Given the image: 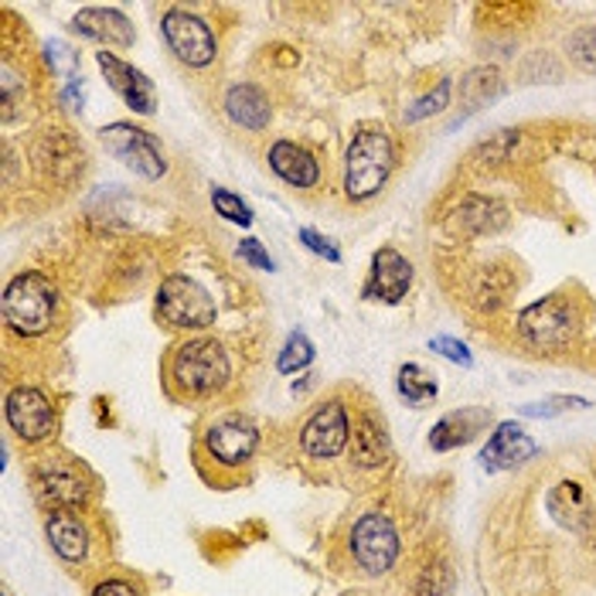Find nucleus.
I'll return each instance as SVG.
<instances>
[{
	"instance_id": "1",
	"label": "nucleus",
	"mask_w": 596,
	"mask_h": 596,
	"mask_svg": "<svg viewBox=\"0 0 596 596\" xmlns=\"http://www.w3.org/2000/svg\"><path fill=\"white\" fill-rule=\"evenodd\" d=\"M232 378V362L215 338H192L174 348L168 362V382L181 399H208L222 392Z\"/></svg>"
},
{
	"instance_id": "2",
	"label": "nucleus",
	"mask_w": 596,
	"mask_h": 596,
	"mask_svg": "<svg viewBox=\"0 0 596 596\" xmlns=\"http://www.w3.org/2000/svg\"><path fill=\"white\" fill-rule=\"evenodd\" d=\"M396 168V150L382 126H365L351 137L344 150V195L351 202H368L386 187Z\"/></svg>"
},
{
	"instance_id": "3",
	"label": "nucleus",
	"mask_w": 596,
	"mask_h": 596,
	"mask_svg": "<svg viewBox=\"0 0 596 596\" xmlns=\"http://www.w3.org/2000/svg\"><path fill=\"white\" fill-rule=\"evenodd\" d=\"M59 311V290L48 277L24 269L4 290V320L8 328L21 338H38L51 331Z\"/></svg>"
},
{
	"instance_id": "4",
	"label": "nucleus",
	"mask_w": 596,
	"mask_h": 596,
	"mask_svg": "<svg viewBox=\"0 0 596 596\" xmlns=\"http://www.w3.org/2000/svg\"><path fill=\"white\" fill-rule=\"evenodd\" d=\"M519 335L538 351H562L580 335V311L569 296H546L519 314Z\"/></svg>"
},
{
	"instance_id": "5",
	"label": "nucleus",
	"mask_w": 596,
	"mask_h": 596,
	"mask_svg": "<svg viewBox=\"0 0 596 596\" xmlns=\"http://www.w3.org/2000/svg\"><path fill=\"white\" fill-rule=\"evenodd\" d=\"M157 317L174 331H205L215 324L219 311L198 280L174 273L157 287Z\"/></svg>"
},
{
	"instance_id": "6",
	"label": "nucleus",
	"mask_w": 596,
	"mask_h": 596,
	"mask_svg": "<svg viewBox=\"0 0 596 596\" xmlns=\"http://www.w3.org/2000/svg\"><path fill=\"white\" fill-rule=\"evenodd\" d=\"M35 495L48 511H62V508H83L89 501V474L86 467L72 457H45L32 471Z\"/></svg>"
},
{
	"instance_id": "7",
	"label": "nucleus",
	"mask_w": 596,
	"mask_h": 596,
	"mask_svg": "<svg viewBox=\"0 0 596 596\" xmlns=\"http://www.w3.org/2000/svg\"><path fill=\"white\" fill-rule=\"evenodd\" d=\"M259 447V429L250 416L242 413H226L211 419L208 429L202 433V453L222 471H239L256 457Z\"/></svg>"
},
{
	"instance_id": "8",
	"label": "nucleus",
	"mask_w": 596,
	"mask_h": 596,
	"mask_svg": "<svg viewBox=\"0 0 596 596\" xmlns=\"http://www.w3.org/2000/svg\"><path fill=\"white\" fill-rule=\"evenodd\" d=\"M160 32H165V41L174 51V59L184 62L187 69H205L219 56V38H215L211 24L187 8H171L160 17Z\"/></svg>"
},
{
	"instance_id": "9",
	"label": "nucleus",
	"mask_w": 596,
	"mask_h": 596,
	"mask_svg": "<svg viewBox=\"0 0 596 596\" xmlns=\"http://www.w3.org/2000/svg\"><path fill=\"white\" fill-rule=\"evenodd\" d=\"M99 141L102 147L110 150L117 160L130 171H137L141 178L147 181H160L168 174V160H165V150L154 141V133L144 130V126H133V123H110L99 130Z\"/></svg>"
},
{
	"instance_id": "10",
	"label": "nucleus",
	"mask_w": 596,
	"mask_h": 596,
	"mask_svg": "<svg viewBox=\"0 0 596 596\" xmlns=\"http://www.w3.org/2000/svg\"><path fill=\"white\" fill-rule=\"evenodd\" d=\"M351 556L365 569L368 576H382L392 569L396 556H399V532L396 525L386 519V514H362L351 528Z\"/></svg>"
},
{
	"instance_id": "11",
	"label": "nucleus",
	"mask_w": 596,
	"mask_h": 596,
	"mask_svg": "<svg viewBox=\"0 0 596 596\" xmlns=\"http://www.w3.org/2000/svg\"><path fill=\"white\" fill-rule=\"evenodd\" d=\"M4 416H8V426L24 443H41L56 433V410H51V399L35 386L11 389L4 399Z\"/></svg>"
},
{
	"instance_id": "12",
	"label": "nucleus",
	"mask_w": 596,
	"mask_h": 596,
	"mask_svg": "<svg viewBox=\"0 0 596 596\" xmlns=\"http://www.w3.org/2000/svg\"><path fill=\"white\" fill-rule=\"evenodd\" d=\"M348 440H351V416L341 399L324 402L301 429V447L314 460H335L338 453H344Z\"/></svg>"
},
{
	"instance_id": "13",
	"label": "nucleus",
	"mask_w": 596,
	"mask_h": 596,
	"mask_svg": "<svg viewBox=\"0 0 596 596\" xmlns=\"http://www.w3.org/2000/svg\"><path fill=\"white\" fill-rule=\"evenodd\" d=\"M96 62L106 75V83H110V89L130 106L133 113H141V117H150L154 113V106H157V89L150 78L137 69V65H130L123 59H117L113 51H96Z\"/></svg>"
},
{
	"instance_id": "14",
	"label": "nucleus",
	"mask_w": 596,
	"mask_h": 596,
	"mask_svg": "<svg viewBox=\"0 0 596 596\" xmlns=\"http://www.w3.org/2000/svg\"><path fill=\"white\" fill-rule=\"evenodd\" d=\"M413 287V263L396 250H378L372 259V273L365 280V301L378 304H399Z\"/></svg>"
},
{
	"instance_id": "15",
	"label": "nucleus",
	"mask_w": 596,
	"mask_h": 596,
	"mask_svg": "<svg viewBox=\"0 0 596 596\" xmlns=\"http://www.w3.org/2000/svg\"><path fill=\"white\" fill-rule=\"evenodd\" d=\"M535 453H538V443L519 423H498L491 440H487L481 450V467L487 474H501V471L525 464V460H532Z\"/></svg>"
},
{
	"instance_id": "16",
	"label": "nucleus",
	"mask_w": 596,
	"mask_h": 596,
	"mask_svg": "<svg viewBox=\"0 0 596 596\" xmlns=\"http://www.w3.org/2000/svg\"><path fill=\"white\" fill-rule=\"evenodd\" d=\"M72 32L83 35L89 41H99V45H110V48H130L137 32H133V24L123 11L117 8H86L72 17Z\"/></svg>"
},
{
	"instance_id": "17",
	"label": "nucleus",
	"mask_w": 596,
	"mask_h": 596,
	"mask_svg": "<svg viewBox=\"0 0 596 596\" xmlns=\"http://www.w3.org/2000/svg\"><path fill=\"white\" fill-rule=\"evenodd\" d=\"M45 535H48V542H51V549L59 552V559H65V562H72V565H75V562H86L93 538H89L86 522L78 519V511H72V508L48 511V519H45Z\"/></svg>"
},
{
	"instance_id": "18",
	"label": "nucleus",
	"mask_w": 596,
	"mask_h": 596,
	"mask_svg": "<svg viewBox=\"0 0 596 596\" xmlns=\"http://www.w3.org/2000/svg\"><path fill=\"white\" fill-rule=\"evenodd\" d=\"M266 160H269V168H273V174L280 181H287L290 187H304L307 192V187H317V181H320L317 157L293 141H277L273 147H269Z\"/></svg>"
},
{
	"instance_id": "19",
	"label": "nucleus",
	"mask_w": 596,
	"mask_h": 596,
	"mask_svg": "<svg viewBox=\"0 0 596 596\" xmlns=\"http://www.w3.org/2000/svg\"><path fill=\"white\" fill-rule=\"evenodd\" d=\"M226 113L235 126L242 130H266L269 126V117H273V110H269V99L259 86L253 83H239L226 93Z\"/></svg>"
},
{
	"instance_id": "20",
	"label": "nucleus",
	"mask_w": 596,
	"mask_h": 596,
	"mask_svg": "<svg viewBox=\"0 0 596 596\" xmlns=\"http://www.w3.org/2000/svg\"><path fill=\"white\" fill-rule=\"evenodd\" d=\"M549 511H552V519L565 528H573V532H583L589 522H593V504H589V495L583 491V484L576 481H562L552 487V495H549Z\"/></svg>"
},
{
	"instance_id": "21",
	"label": "nucleus",
	"mask_w": 596,
	"mask_h": 596,
	"mask_svg": "<svg viewBox=\"0 0 596 596\" xmlns=\"http://www.w3.org/2000/svg\"><path fill=\"white\" fill-rule=\"evenodd\" d=\"M487 426V413L484 410H460V413H450L443 416L437 426L429 429V447L433 450H457V447H464L471 443L477 433Z\"/></svg>"
},
{
	"instance_id": "22",
	"label": "nucleus",
	"mask_w": 596,
	"mask_h": 596,
	"mask_svg": "<svg viewBox=\"0 0 596 596\" xmlns=\"http://www.w3.org/2000/svg\"><path fill=\"white\" fill-rule=\"evenodd\" d=\"M351 460L358 467L372 471V467H382L389 460V437H386V426L378 423L375 416H362L355 426H351Z\"/></svg>"
},
{
	"instance_id": "23",
	"label": "nucleus",
	"mask_w": 596,
	"mask_h": 596,
	"mask_svg": "<svg viewBox=\"0 0 596 596\" xmlns=\"http://www.w3.org/2000/svg\"><path fill=\"white\" fill-rule=\"evenodd\" d=\"M504 222V211L491 202V198H481V195H467L457 208V226L471 232V235H481V232H495L498 226Z\"/></svg>"
},
{
	"instance_id": "24",
	"label": "nucleus",
	"mask_w": 596,
	"mask_h": 596,
	"mask_svg": "<svg viewBox=\"0 0 596 596\" xmlns=\"http://www.w3.org/2000/svg\"><path fill=\"white\" fill-rule=\"evenodd\" d=\"M396 389H399V396L410 402V405H423V402H429V399H437V392H440V386H437V378H433L423 365H402L399 368V375H396Z\"/></svg>"
},
{
	"instance_id": "25",
	"label": "nucleus",
	"mask_w": 596,
	"mask_h": 596,
	"mask_svg": "<svg viewBox=\"0 0 596 596\" xmlns=\"http://www.w3.org/2000/svg\"><path fill=\"white\" fill-rule=\"evenodd\" d=\"M314 362V344L304 331H293L280 351V358H277V368L283 375H293V372H304L307 365Z\"/></svg>"
},
{
	"instance_id": "26",
	"label": "nucleus",
	"mask_w": 596,
	"mask_h": 596,
	"mask_svg": "<svg viewBox=\"0 0 596 596\" xmlns=\"http://www.w3.org/2000/svg\"><path fill=\"white\" fill-rule=\"evenodd\" d=\"M565 410H589V402L580 399V396H552L546 402H525L519 413L532 416V419H552L559 413H565Z\"/></svg>"
},
{
	"instance_id": "27",
	"label": "nucleus",
	"mask_w": 596,
	"mask_h": 596,
	"mask_svg": "<svg viewBox=\"0 0 596 596\" xmlns=\"http://www.w3.org/2000/svg\"><path fill=\"white\" fill-rule=\"evenodd\" d=\"M211 205H215V211L222 215V219H229V222H235V226H253V208L242 202L239 195H232V192H226V187H211Z\"/></svg>"
},
{
	"instance_id": "28",
	"label": "nucleus",
	"mask_w": 596,
	"mask_h": 596,
	"mask_svg": "<svg viewBox=\"0 0 596 596\" xmlns=\"http://www.w3.org/2000/svg\"><path fill=\"white\" fill-rule=\"evenodd\" d=\"M569 59L583 72H596V24H586L569 38Z\"/></svg>"
},
{
	"instance_id": "29",
	"label": "nucleus",
	"mask_w": 596,
	"mask_h": 596,
	"mask_svg": "<svg viewBox=\"0 0 596 596\" xmlns=\"http://www.w3.org/2000/svg\"><path fill=\"white\" fill-rule=\"evenodd\" d=\"M447 102H450V78H443V83L433 89L429 96H423L410 113H405V120L410 123H416V120H423V117H433V113H443L447 110Z\"/></svg>"
},
{
	"instance_id": "30",
	"label": "nucleus",
	"mask_w": 596,
	"mask_h": 596,
	"mask_svg": "<svg viewBox=\"0 0 596 596\" xmlns=\"http://www.w3.org/2000/svg\"><path fill=\"white\" fill-rule=\"evenodd\" d=\"M429 351H437L440 358H447V362H453V365H460V368H471V365H474L471 348H467L464 341H457V338H447V335L429 338Z\"/></svg>"
},
{
	"instance_id": "31",
	"label": "nucleus",
	"mask_w": 596,
	"mask_h": 596,
	"mask_svg": "<svg viewBox=\"0 0 596 596\" xmlns=\"http://www.w3.org/2000/svg\"><path fill=\"white\" fill-rule=\"evenodd\" d=\"M301 242L320 259H328V263H341V250L335 246V242L328 235H320L317 229H301Z\"/></svg>"
},
{
	"instance_id": "32",
	"label": "nucleus",
	"mask_w": 596,
	"mask_h": 596,
	"mask_svg": "<svg viewBox=\"0 0 596 596\" xmlns=\"http://www.w3.org/2000/svg\"><path fill=\"white\" fill-rule=\"evenodd\" d=\"M239 256H242V263H250L253 269H263V273H273V269H277V263L269 259V253L263 250L259 239H242L239 242Z\"/></svg>"
},
{
	"instance_id": "33",
	"label": "nucleus",
	"mask_w": 596,
	"mask_h": 596,
	"mask_svg": "<svg viewBox=\"0 0 596 596\" xmlns=\"http://www.w3.org/2000/svg\"><path fill=\"white\" fill-rule=\"evenodd\" d=\"M89 596H141V589L133 586L130 580H120V576H113V580H102V583H96V589H93Z\"/></svg>"
},
{
	"instance_id": "34",
	"label": "nucleus",
	"mask_w": 596,
	"mask_h": 596,
	"mask_svg": "<svg viewBox=\"0 0 596 596\" xmlns=\"http://www.w3.org/2000/svg\"><path fill=\"white\" fill-rule=\"evenodd\" d=\"M62 99L69 102V110H83V78H72L62 93Z\"/></svg>"
},
{
	"instance_id": "35",
	"label": "nucleus",
	"mask_w": 596,
	"mask_h": 596,
	"mask_svg": "<svg viewBox=\"0 0 596 596\" xmlns=\"http://www.w3.org/2000/svg\"><path fill=\"white\" fill-rule=\"evenodd\" d=\"M433 576H440V569H429V573H426V583H429ZM433 593H437V596H447V593H440L437 586H433ZM423 596H429V589H423Z\"/></svg>"
},
{
	"instance_id": "36",
	"label": "nucleus",
	"mask_w": 596,
	"mask_h": 596,
	"mask_svg": "<svg viewBox=\"0 0 596 596\" xmlns=\"http://www.w3.org/2000/svg\"><path fill=\"white\" fill-rule=\"evenodd\" d=\"M4 596H11V589H4Z\"/></svg>"
}]
</instances>
